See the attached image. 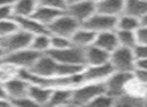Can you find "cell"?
I'll return each instance as SVG.
<instances>
[{
  "label": "cell",
  "instance_id": "18",
  "mask_svg": "<svg viewBox=\"0 0 147 107\" xmlns=\"http://www.w3.org/2000/svg\"><path fill=\"white\" fill-rule=\"evenodd\" d=\"M124 94L135 100H145L147 95V85L136 79L132 74L125 85Z\"/></svg>",
  "mask_w": 147,
  "mask_h": 107
},
{
  "label": "cell",
  "instance_id": "8",
  "mask_svg": "<svg viewBox=\"0 0 147 107\" xmlns=\"http://www.w3.org/2000/svg\"><path fill=\"white\" fill-rule=\"evenodd\" d=\"M117 18L118 17H113L96 11L88 20H86L82 24V26L92 30L96 34L109 30H116Z\"/></svg>",
  "mask_w": 147,
  "mask_h": 107
},
{
  "label": "cell",
  "instance_id": "41",
  "mask_svg": "<svg viewBox=\"0 0 147 107\" xmlns=\"http://www.w3.org/2000/svg\"><path fill=\"white\" fill-rule=\"evenodd\" d=\"M15 0H0V6L5 5V4H13Z\"/></svg>",
  "mask_w": 147,
  "mask_h": 107
},
{
  "label": "cell",
  "instance_id": "10",
  "mask_svg": "<svg viewBox=\"0 0 147 107\" xmlns=\"http://www.w3.org/2000/svg\"><path fill=\"white\" fill-rule=\"evenodd\" d=\"M96 11V3L91 0H81L66 8V12L77 20L81 25Z\"/></svg>",
  "mask_w": 147,
  "mask_h": 107
},
{
  "label": "cell",
  "instance_id": "43",
  "mask_svg": "<svg viewBox=\"0 0 147 107\" xmlns=\"http://www.w3.org/2000/svg\"><path fill=\"white\" fill-rule=\"evenodd\" d=\"M6 55V53H5V51L3 50V48H2L1 46H0V62H1L2 60H3V58H4V56Z\"/></svg>",
  "mask_w": 147,
  "mask_h": 107
},
{
  "label": "cell",
  "instance_id": "31",
  "mask_svg": "<svg viewBox=\"0 0 147 107\" xmlns=\"http://www.w3.org/2000/svg\"><path fill=\"white\" fill-rule=\"evenodd\" d=\"M37 3L40 6H46L66 11V5L63 0H37Z\"/></svg>",
  "mask_w": 147,
  "mask_h": 107
},
{
  "label": "cell",
  "instance_id": "17",
  "mask_svg": "<svg viewBox=\"0 0 147 107\" xmlns=\"http://www.w3.org/2000/svg\"><path fill=\"white\" fill-rule=\"evenodd\" d=\"M125 0H100L96 3L97 12L118 17L124 12Z\"/></svg>",
  "mask_w": 147,
  "mask_h": 107
},
{
  "label": "cell",
  "instance_id": "26",
  "mask_svg": "<svg viewBox=\"0 0 147 107\" xmlns=\"http://www.w3.org/2000/svg\"><path fill=\"white\" fill-rule=\"evenodd\" d=\"M117 37L120 46L128 47V48H135L138 44L136 31H129V30H117Z\"/></svg>",
  "mask_w": 147,
  "mask_h": 107
},
{
  "label": "cell",
  "instance_id": "21",
  "mask_svg": "<svg viewBox=\"0 0 147 107\" xmlns=\"http://www.w3.org/2000/svg\"><path fill=\"white\" fill-rule=\"evenodd\" d=\"M37 6V0H15L12 4L14 18L32 16Z\"/></svg>",
  "mask_w": 147,
  "mask_h": 107
},
{
  "label": "cell",
  "instance_id": "37",
  "mask_svg": "<svg viewBox=\"0 0 147 107\" xmlns=\"http://www.w3.org/2000/svg\"><path fill=\"white\" fill-rule=\"evenodd\" d=\"M136 67L147 70V58H139L136 60Z\"/></svg>",
  "mask_w": 147,
  "mask_h": 107
},
{
  "label": "cell",
  "instance_id": "22",
  "mask_svg": "<svg viewBox=\"0 0 147 107\" xmlns=\"http://www.w3.org/2000/svg\"><path fill=\"white\" fill-rule=\"evenodd\" d=\"M72 92L73 88L60 87L54 88L51 94L50 100L48 105L50 106H63V105H71Z\"/></svg>",
  "mask_w": 147,
  "mask_h": 107
},
{
  "label": "cell",
  "instance_id": "29",
  "mask_svg": "<svg viewBox=\"0 0 147 107\" xmlns=\"http://www.w3.org/2000/svg\"><path fill=\"white\" fill-rule=\"evenodd\" d=\"M51 48L50 50H60V49L67 48L71 46L72 42L69 37L61 36V35H52L50 34Z\"/></svg>",
  "mask_w": 147,
  "mask_h": 107
},
{
  "label": "cell",
  "instance_id": "4",
  "mask_svg": "<svg viewBox=\"0 0 147 107\" xmlns=\"http://www.w3.org/2000/svg\"><path fill=\"white\" fill-rule=\"evenodd\" d=\"M60 63L72 66H85V49L72 44L60 50H49L46 52Z\"/></svg>",
  "mask_w": 147,
  "mask_h": 107
},
{
  "label": "cell",
  "instance_id": "35",
  "mask_svg": "<svg viewBox=\"0 0 147 107\" xmlns=\"http://www.w3.org/2000/svg\"><path fill=\"white\" fill-rule=\"evenodd\" d=\"M133 76L138 79L139 81H141L142 83L146 84L147 85V70L146 69H142V68H138V67H135L134 71L132 72Z\"/></svg>",
  "mask_w": 147,
  "mask_h": 107
},
{
  "label": "cell",
  "instance_id": "19",
  "mask_svg": "<svg viewBox=\"0 0 147 107\" xmlns=\"http://www.w3.org/2000/svg\"><path fill=\"white\" fill-rule=\"evenodd\" d=\"M96 35L97 34L95 32H93L92 30L81 25L74 32L70 39H71V42L73 45L85 49L90 45L94 44Z\"/></svg>",
  "mask_w": 147,
  "mask_h": 107
},
{
  "label": "cell",
  "instance_id": "16",
  "mask_svg": "<svg viewBox=\"0 0 147 107\" xmlns=\"http://www.w3.org/2000/svg\"><path fill=\"white\" fill-rule=\"evenodd\" d=\"M53 89L50 87L36 83H30L28 96L35 102L36 105H48Z\"/></svg>",
  "mask_w": 147,
  "mask_h": 107
},
{
  "label": "cell",
  "instance_id": "28",
  "mask_svg": "<svg viewBox=\"0 0 147 107\" xmlns=\"http://www.w3.org/2000/svg\"><path fill=\"white\" fill-rule=\"evenodd\" d=\"M18 29H19V25L14 18L0 20V39L14 33Z\"/></svg>",
  "mask_w": 147,
  "mask_h": 107
},
{
  "label": "cell",
  "instance_id": "2",
  "mask_svg": "<svg viewBox=\"0 0 147 107\" xmlns=\"http://www.w3.org/2000/svg\"><path fill=\"white\" fill-rule=\"evenodd\" d=\"M106 92L104 82H86L73 88L71 105H90L100 94Z\"/></svg>",
  "mask_w": 147,
  "mask_h": 107
},
{
  "label": "cell",
  "instance_id": "11",
  "mask_svg": "<svg viewBox=\"0 0 147 107\" xmlns=\"http://www.w3.org/2000/svg\"><path fill=\"white\" fill-rule=\"evenodd\" d=\"M115 70L110 62L96 66H85L82 70L84 83L86 82H105Z\"/></svg>",
  "mask_w": 147,
  "mask_h": 107
},
{
  "label": "cell",
  "instance_id": "46",
  "mask_svg": "<svg viewBox=\"0 0 147 107\" xmlns=\"http://www.w3.org/2000/svg\"><path fill=\"white\" fill-rule=\"evenodd\" d=\"M145 1H147V0H145Z\"/></svg>",
  "mask_w": 147,
  "mask_h": 107
},
{
  "label": "cell",
  "instance_id": "6",
  "mask_svg": "<svg viewBox=\"0 0 147 107\" xmlns=\"http://www.w3.org/2000/svg\"><path fill=\"white\" fill-rule=\"evenodd\" d=\"M41 55H42L41 53L36 52L31 48H26L19 51H15V52L8 53L4 56L1 62L10 63L19 68L20 70L21 69H30Z\"/></svg>",
  "mask_w": 147,
  "mask_h": 107
},
{
  "label": "cell",
  "instance_id": "30",
  "mask_svg": "<svg viewBox=\"0 0 147 107\" xmlns=\"http://www.w3.org/2000/svg\"><path fill=\"white\" fill-rule=\"evenodd\" d=\"M116 99L113 96H111L110 94H108L107 92L100 94L99 96H97L94 100L90 103L91 106H101V107H108L112 106L115 104Z\"/></svg>",
  "mask_w": 147,
  "mask_h": 107
},
{
  "label": "cell",
  "instance_id": "32",
  "mask_svg": "<svg viewBox=\"0 0 147 107\" xmlns=\"http://www.w3.org/2000/svg\"><path fill=\"white\" fill-rule=\"evenodd\" d=\"M12 105L18 106V107H24V106H37L35 102L29 97V96H23V97L17 98V99H12Z\"/></svg>",
  "mask_w": 147,
  "mask_h": 107
},
{
  "label": "cell",
  "instance_id": "34",
  "mask_svg": "<svg viewBox=\"0 0 147 107\" xmlns=\"http://www.w3.org/2000/svg\"><path fill=\"white\" fill-rule=\"evenodd\" d=\"M137 35L138 44H145L147 45V26L141 25L136 31Z\"/></svg>",
  "mask_w": 147,
  "mask_h": 107
},
{
  "label": "cell",
  "instance_id": "1",
  "mask_svg": "<svg viewBox=\"0 0 147 107\" xmlns=\"http://www.w3.org/2000/svg\"><path fill=\"white\" fill-rule=\"evenodd\" d=\"M85 66H72L60 63L47 53L42 54L29 70L31 73L41 78H52L69 76L81 72Z\"/></svg>",
  "mask_w": 147,
  "mask_h": 107
},
{
  "label": "cell",
  "instance_id": "45",
  "mask_svg": "<svg viewBox=\"0 0 147 107\" xmlns=\"http://www.w3.org/2000/svg\"><path fill=\"white\" fill-rule=\"evenodd\" d=\"M145 100H147V95H146V98H145Z\"/></svg>",
  "mask_w": 147,
  "mask_h": 107
},
{
  "label": "cell",
  "instance_id": "39",
  "mask_svg": "<svg viewBox=\"0 0 147 107\" xmlns=\"http://www.w3.org/2000/svg\"><path fill=\"white\" fill-rule=\"evenodd\" d=\"M13 106L10 99H0V107H8Z\"/></svg>",
  "mask_w": 147,
  "mask_h": 107
},
{
  "label": "cell",
  "instance_id": "9",
  "mask_svg": "<svg viewBox=\"0 0 147 107\" xmlns=\"http://www.w3.org/2000/svg\"><path fill=\"white\" fill-rule=\"evenodd\" d=\"M131 76L132 73L114 71L104 82L106 92L117 100L119 97L124 95L125 85Z\"/></svg>",
  "mask_w": 147,
  "mask_h": 107
},
{
  "label": "cell",
  "instance_id": "14",
  "mask_svg": "<svg viewBox=\"0 0 147 107\" xmlns=\"http://www.w3.org/2000/svg\"><path fill=\"white\" fill-rule=\"evenodd\" d=\"M14 19L17 21L20 29L24 30V31H26L27 33H29L33 36L39 35V34L49 33L47 26H45L44 24L39 22L38 20L35 19L32 16H29V17H15Z\"/></svg>",
  "mask_w": 147,
  "mask_h": 107
},
{
  "label": "cell",
  "instance_id": "12",
  "mask_svg": "<svg viewBox=\"0 0 147 107\" xmlns=\"http://www.w3.org/2000/svg\"><path fill=\"white\" fill-rule=\"evenodd\" d=\"M4 86L9 96V99H17V98L23 97L28 95V89H29L30 83L26 79L22 78L21 76H15L8 81L4 82Z\"/></svg>",
  "mask_w": 147,
  "mask_h": 107
},
{
  "label": "cell",
  "instance_id": "20",
  "mask_svg": "<svg viewBox=\"0 0 147 107\" xmlns=\"http://www.w3.org/2000/svg\"><path fill=\"white\" fill-rule=\"evenodd\" d=\"M64 12H65V10H60L56 9V8L38 5L36 10L34 11V13H33L32 17H34L39 22L44 24L45 26H48L49 24L52 23L58 16H60Z\"/></svg>",
  "mask_w": 147,
  "mask_h": 107
},
{
  "label": "cell",
  "instance_id": "27",
  "mask_svg": "<svg viewBox=\"0 0 147 107\" xmlns=\"http://www.w3.org/2000/svg\"><path fill=\"white\" fill-rule=\"evenodd\" d=\"M20 69L7 62H0V83L8 81L11 78L18 76Z\"/></svg>",
  "mask_w": 147,
  "mask_h": 107
},
{
  "label": "cell",
  "instance_id": "23",
  "mask_svg": "<svg viewBox=\"0 0 147 107\" xmlns=\"http://www.w3.org/2000/svg\"><path fill=\"white\" fill-rule=\"evenodd\" d=\"M123 13L141 19L147 13V1L145 0H125Z\"/></svg>",
  "mask_w": 147,
  "mask_h": 107
},
{
  "label": "cell",
  "instance_id": "24",
  "mask_svg": "<svg viewBox=\"0 0 147 107\" xmlns=\"http://www.w3.org/2000/svg\"><path fill=\"white\" fill-rule=\"evenodd\" d=\"M29 48L36 51V52L41 53V54L48 52L51 48L50 34L44 33L39 34V35H34L32 37Z\"/></svg>",
  "mask_w": 147,
  "mask_h": 107
},
{
  "label": "cell",
  "instance_id": "5",
  "mask_svg": "<svg viewBox=\"0 0 147 107\" xmlns=\"http://www.w3.org/2000/svg\"><path fill=\"white\" fill-rule=\"evenodd\" d=\"M80 26L81 24L65 11L58 16L52 23L49 24L47 28L49 33L52 35H61L71 38L73 33Z\"/></svg>",
  "mask_w": 147,
  "mask_h": 107
},
{
  "label": "cell",
  "instance_id": "33",
  "mask_svg": "<svg viewBox=\"0 0 147 107\" xmlns=\"http://www.w3.org/2000/svg\"><path fill=\"white\" fill-rule=\"evenodd\" d=\"M10 18H14L12 4H5L0 6V20L10 19Z\"/></svg>",
  "mask_w": 147,
  "mask_h": 107
},
{
  "label": "cell",
  "instance_id": "38",
  "mask_svg": "<svg viewBox=\"0 0 147 107\" xmlns=\"http://www.w3.org/2000/svg\"><path fill=\"white\" fill-rule=\"evenodd\" d=\"M0 99H9V96L3 83H0Z\"/></svg>",
  "mask_w": 147,
  "mask_h": 107
},
{
  "label": "cell",
  "instance_id": "42",
  "mask_svg": "<svg viewBox=\"0 0 147 107\" xmlns=\"http://www.w3.org/2000/svg\"><path fill=\"white\" fill-rule=\"evenodd\" d=\"M140 21H141V25L147 26V13L140 19Z\"/></svg>",
  "mask_w": 147,
  "mask_h": 107
},
{
  "label": "cell",
  "instance_id": "3",
  "mask_svg": "<svg viewBox=\"0 0 147 107\" xmlns=\"http://www.w3.org/2000/svg\"><path fill=\"white\" fill-rule=\"evenodd\" d=\"M136 55L133 48L118 46L110 53V64L115 71L132 73L136 67Z\"/></svg>",
  "mask_w": 147,
  "mask_h": 107
},
{
  "label": "cell",
  "instance_id": "44",
  "mask_svg": "<svg viewBox=\"0 0 147 107\" xmlns=\"http://www.w3.org/2000/svg\"><path fill=\"white\" fill-rule=\"evenodd\" d=\"M91 1L95 2V3H97V2H98V1H100V0H91Z\"/></svg>",
  "mask_w": 147,
  "mask_h": 107
},
{
  "label": "cell",
  "instance_id": "36",
  "mask_svg": "<svg viewBox=\"0 0 147 107\" xmlns=\"http://www.w3.org/2000/svg\"><path fill=\"white\" fill-rule=\"evenodd\" d=\"M136 58H147V45L145 44H137L134 48Z\"/></svg>",
  "mask_w": 147,
  "mask_h": 107
},
{
  "label": "cell",
  "instance_id": "7",
  "mask_svg": "<svg viewBox=\"0 0 147 107\" xmlns=\"http://www.w3.org/2000/svg\"><path fill=\"white\" fill-rule=\"evenodd\" d=\"M33 35L22 29H18L14 33L0 39V46L3 48L6 54L30 47Z\"/></svg>",
  "mask_w": 147,
  "mask_h": 107
},
{
  "label": "cell",
  "instance_id": "15",
  "mask_svg": "<svg viewBox=\"0 0 147 107\" xmlns=\"http://www.w3.org/2000/svg\"><path fill=\"white\" fill-rule=\"evenodd\" d=\"M94 44L103 50L111 53L119 46L116 30H109V31L97 33Z\"/></svg>",
  "mask_w": 147,
  "mask_h": 107
},
{
  "label": "cell",
  "instance_id": "25",
  "mask_svg": "<svg viewBox=\"0 0 147 107\" xmlns=\"http://www.w3.org/2000/svg\"><path fill=\"white\" fill-rule=\"evenodd\" d=\"M141 26L140 19L129 14L122 13L117 18V30H129V31H137L138 28Z\"/></svg>",
  "mask_w": 147,
  "mask_h": 107
},
{
  "label": "cell",
  "instance_id": "13",
  "mask_svg": "<svg viewBox=\"0 0 147 107\" xmlns=\"http://www.w3.org/2000/svg\"><path fill=\"white\" fill-rule=\"evenodd\" d=\"M110 53L92 44L85 48V66H96L108 63Z\"/></svg>",
  "mask_w": 147,
  "mask_h": 107
},
{
  "label": "cell",
  "instance_id": "40",
  "mask_svg": "<svg viewBox=\"0 0 147 107\" xmlns=\"http://www.w3.org/2000/svg\"><path fill=\"white\" fill-rule=\"evenodd\" d=\"M63 1H64V3H65V5H66V8H67L68 6L73 5V4L77 3V2L81 1V0H63Z\"/></svg>",
  "mask_w": 147,
  "mask_h": 107
}]
</instances>
